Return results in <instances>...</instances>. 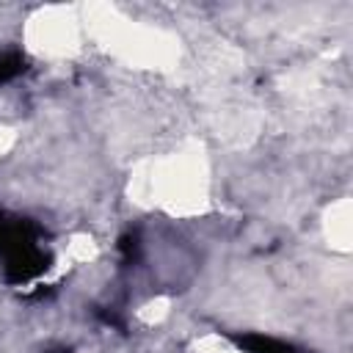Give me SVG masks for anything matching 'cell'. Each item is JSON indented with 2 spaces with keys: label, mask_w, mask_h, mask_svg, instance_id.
<instances>
[{
  "label": "cell",
  "mask_w": 353,
  "mask_h": 353,
  "mask_svg": "<svg viewBox=\"0 0 353 353\" xmlns=\"http://www.w3.org/2000/svg\"><path fill=\"white\" fill-rule=\"evenodd\" d=\"M0 256L6 279L14 284L30 281L47 268V254L39 245V229L25 218H0Z\"/></svg>",
  "instance_id": "6da1fadb"
},
{
  "label": "cell",
  "mask_w": 353,
  "mask_h": 353,
  "mask_svg": "<svg viewBox=\"0 0 353 353\" xmlns=\"http://www.w3.org/2000/svg\"><path fill=\"white\" fill-rule=\"evenodd\" d=\"M237 345L245 353H306V350H298L295 345L281 342L268 334H243V336H237Z\"/></svg>",
  "instance_id": "7a4b0ae2"
},
{
  "label": "cell",
  "mask_w": 353,
  "mask_h": 353,
  "mask_svg": "<svg viewBox=\"0 0 353 353\" xmlns=\"http://www.w3.org/2000/svg\"><path fill=\"white\" fill-rule=\"evenodd\" d=\"M22 72H25V55L19 50H8V52L0 55V83L17 77Z\"/></svg>",
  "instance_id": "3957f363"
},
{
  "label": "cell",
  "mask_w": 353,
  "mask_h": 353,
  "mask_svg": "<svg viewBox=\"0 0 353 353\" xmlns=\"http://www.w3.org/2000/svg\"><path fill=\"white\" fill-rule=\"evenodd\" d=\"M119 248H121V256L127 259V262H132L135 256H138V251H141V243H138V234H124L121 237V243H119Z\"/></svg>",
  "instance_id": "277c9868"
}]
</instances>
